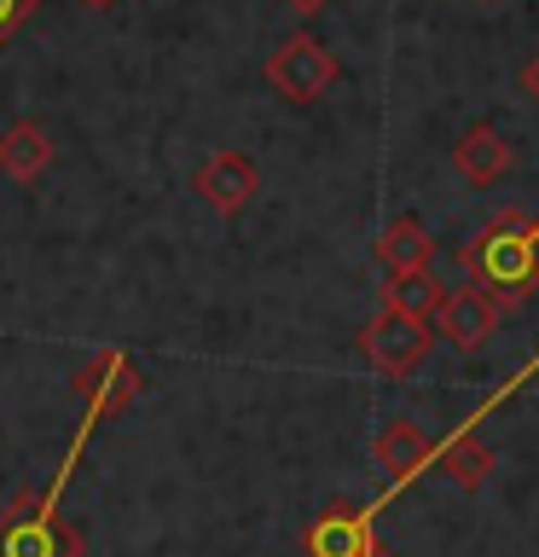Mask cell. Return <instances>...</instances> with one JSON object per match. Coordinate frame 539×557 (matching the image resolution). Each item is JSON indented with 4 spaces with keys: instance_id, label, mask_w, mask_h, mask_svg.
<instances>
[{
    "instance_id": "1",
    "label": "cell",
    "mask_w": 539,
    "mask_h": 557,
    "mask_svg": "<svg viewBox=\"0 0 539 557\" xmlns=\"http://www.w3.org/2000/svg\"><path fill=\"white\" fill-rule=\"evenodd\" d=\"M459 268L493 296L499 308H522L539 285V215L499 209L469 244H459Z\"/></svg>"
},
{
    "instance_id": "2",
    "label": "cell",
    "mask_w": 539,
    "mask_h": 557,
    "mask_svg": "<svg viewBox=\"0 0 539 557\" xmlns=\"http://www.w3.org/2000/svg\"><path fill=\"white\" fill-rule=\"evenodd\" d=\"M342 76V64H337V52H330L319 35H285L273 52H267V87L278 99H290V104H313V99H325L330 87H337Z\"/></svg>"
},
{
    "instance_id": "3",
    "label": "cell",
    "mask_w": 539,
    "mask_h": 557,
    "mask_svg": "<svg viewBox=\"0 0 539 557\" xmlns=\"http://www.w3.org/2000/svg\"><path fill=\"white\" fill-rule=\"evenodd\" d=\"M0 557H82V529L52 499H12L0 511Z\"/></svg>"
},
{
    "instance_id": "4",
    "label": "cell",
    "mask_w": 539,
    "mask_h": 557,
    "mask_svg": "<svg viewBox=\"0 0 539 557\" xmlns=\"http://www.w3.org/2000/svg\"><path fill=\"white\" fill-rule=\"evenodd\" d=\"M429 337H435L429 320H412V313H400V308L383 302V313L360 331V355L372 360V372H383V377H406V372L424 366Z\"/></svg>"
},
{
    "instance_id": "5",
    "label": "cell",
    "mask_w": 539,
    "mask_h": 557,
    "mask_svg": "<svg viewBox=\"0 0 539 557\" xmlns=\"http://www.w3.org/2000/svg\"><path fill=\"white\" fill-rule=\"evenodd\" d=\"M377 505H325L319 517L308 522V534H302V546L308 557H372L377 552Z\"/></svg>"
},
{
    "instance_id": "6",
    "label": "cell",
    "mask_w": 539,
    "mask_h": 557,
    "mask_svg": "<svg viewBox=\"0 0 539 557\" xmlns=\"http://www.w3.org/2000/svg\"><path fill=\"white\" fill-rule=\"evenodd\" d=\"M76 395H82V407H87V418H116L128 400L139 395V366L122 355V348H104V355H93L76 372Z\"/></svg>"
},
{
    "instance_id": "7",
    "label": "cell",
    "mask_w": 539,
    "mask_h": 557,
    "mask_svg": "<svg viewBox=\"0 0 539 557\" xmlns=\"http://www.w3.org/2000/svg\"><path fill=\"white\" fill-rule=\"evenodd\" d=\"M372 459H377V470H389V494H383V499H394L412 476H424V470H429L435 442L417 430V418L394 412V418H383V430H377V442H372Z\"/></svg>"
},
{
    "instance_id": "8",
    "label": "cell",
    "mask_w": 539,
    "mask_h": 557,
    "mask_svg": "<svg viewBox=\"0 0 539 557\" xmlns=\"http://www.w3.org/2000/svg\"><path fill=\"white\" fill-rule=\"evenodd\" d=\"M191 186H198V198L215 209V215H243L261 191V169H255V157H243V151H215Z\"/></svg>"
},
{
    "instance_id": "9",
    "label": "cell",
    "mask_w": 539,
    "mask_h": 557,
    "mask_svg": "<svg viewBox=\"0 0 539 557\" xmlns=\"http://www.w3.org/2000/svg\"><path fill=\"white\" fill-rule=\"evenodd\" d=\"M435 331H441L452 348L476 355V348L499 331V302L481 285H459V290H447V308H441V320H435Z\"/></svg>"
},
{
    "instance_id": "10",
    "label": "cell",
    "mask_w": 539,
    "mask_h": 557,
    "mask_svg": "<svg viewBox=\"0 0 539 557\" xmlns=\"http://www.w3.org/2000/svg\"><path fill=\"white\" fill-rule=\"evenodd\" d=\"M452 169H459L464 186H493L504 181V169H511V146H504V134L493 128V122H469V128L459 134V146H452Z\"/></svg>"
},
{
    "instance_id": "11",
    "label": "cell",
    "mask_w": 539,
    "mask_h": 557,
    "mask_svg": "<svg viewBox=\"0 0 539 557\" xmlns=\"http://www.w3.org/2000/svg\"><path fill=\"white\" fill-rule=\"evenodd\" d=\"M52 169V139L41 122H12V128H0V174L17 186H29V181H41V174Z\"/></svg>"
},
{
    "instance_id": "12",
    "label": "cell",
    "mask_w": 539,
    "mask_h": 557,
    "mask_svg": "<svg viewBox=\"0 0 539 557\" xmlns=\"http://www.w3.org/2000/svg\"><path fill=\"white\" fill-rule=\"evenodd\" d=\"M435 465H441L447 476L464 487V494H476V487H481L487 476H493V447H487L469 424H459L441 447H435Z\"/></svg>"
},
{
    "instance_id": "13",
    "label": "cell",
    "mask_w": 539,
    "mask_h": 557,
    "mask_svg": "<svg viewBox=\"0 0 539 557\" xmlns=\"http://www.w3.org/2000/svg\"><path fill=\"white\" fill-rule=\"evenodd\" d=\"M377 261L389 273H412V268H435V238L417 215H394L377 238Z\"/></svg>"
},
{
    "instance_id": "14",
    "label": "cell",
    "mask_w": 539,
    "mask_h": 557,
    "mask_svg": "<svg viewBox=\"0 0 539 557\" xmlns=\"http://www.w3.org/2000/svg\"><path fill=\"white\" fill-rule=\"evenodd\" d=\"M389 308L400 313H412V320H441V308H447V285L435 278V268H412V273H394L389 278Z\"/></svg>"
},
{
    "instance_id": "15",
    "label": "cell",
    "mask_w": 539,
    "mask_h": 557,
    "mask_svg": "<svg viewBox=\"0 0 539 557\" xmlns=\"http://www.w3.org/2000/svg\"><path fill=\"white\" fill-rule=\"evenodd\" d=\"M29 12H35V0H0V41H7V35L24 24Z\"/></svg>"
},
{
    "instance_id": "16",
    "label": "cell",
    "mask_w": 539,
    "mask_h": 557,
    "mask_svg": "<svg viewBox=\"0 0 539 557\" xmlns=\"http://www.w3.org/2000/svg\"><path fill=\"white\" fill-rule=\"evenodd\" d=\"M522 94H528V99L539 104V52H534L528 64H522Z\"/></svg>"
},
{
    "instance_id": "17",
    "label": "cell",
    "mask_w": 539,
    "mask_h": 557,
    "mask_svg": "<svg viewBox=\"0 0 539 557\" xmlns=\"http://www.w3.org/2000/svg\"><path fill=\"white\" fill-rule=\"evenodd\" d=\"M285 7H290V12H302V17H313V12H325L330 0H285Z\"/></svg>"
},
{
    "instance_id": "18",
    "label": "cell",
    "mask_w": 539,
    "mask_h": 557,
    "mask_svg": "<svg viewBox=\"0 0 539 557\" xmlns=\"http://www.w3.org/2000/svg\"><path fill=\"white\" fill-rule=\"evenodd\" d=\"M76 7H116V0H76Z\"/></svg>"
},
{
    "instance_id": "19",
    "label": "cell",
    "mask_w": 539,
    "mask_h": 557,
    "mask_svg": "<svg viewBox=\"0 0 539 557\" xmlns=\"http://www.w3.org/2000/svg\"><path fill=\"white\" fill-rule=\"evenodd\" d=\"M372 557H394V552H383V546H377V552H372Z\"/></svg>"
}]
</instances>
